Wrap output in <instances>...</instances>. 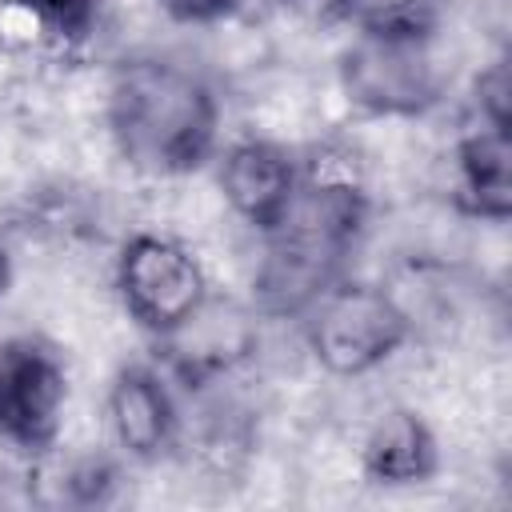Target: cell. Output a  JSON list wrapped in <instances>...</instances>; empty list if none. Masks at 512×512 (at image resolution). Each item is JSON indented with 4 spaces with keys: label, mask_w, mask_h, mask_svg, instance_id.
Listing matches in <instances>:
<instances>
[{
    "label": "cell",
    "mask_w": 512,
    "mask_h": 512,
    "mask_svg": "<svg viewBox=\"0 0 512 512\" xmlns=\"http://www.w3.org/2000/svg\"><path fill=\"white\" fill-rule=\"evenodd\" d=\"M104 124L120 160L144 176H192L220 152V96L212 80L156 52L112 68Z\"/></svg>",
    "instance_id": "obj_1"
},
{
    "label": "cell",
    "mask_w": 512,
    "mask_h": 512,
    "mask_svg": "<svg viewBox=\"0 0 512 512\" xmlns=\"http://www.w3.org/2000/svg\"><path fill=\"white\" fill-rule=\"evenodd\" d=\"M300 328L312 360L328 376L360 380L412 340V312L384 284L340 276L300 312Z\"/></svg>",
    "instance_id": "obj_2"
},
{
    "label": "cell",
    "mask_w": 512,
    "mask_h": 512,
    "mask_svg": "<svg viewBox=\"0 0 512 512\" xmlns=\"http://www.w3.org/2000/svg\"><path fill=\"white\" fill-rule=\"evenodd\" d=\"M112 288L124 316L164 344L208 308V272L200 256L164 232H136L120 244Z\"/></svg>",
    "instance_id": "obj_3"
},
{
    "label": "cell",
    "mask_w": 512,
    "mask_h": 512,
    "mask_svg": "<svg viewBox=\"0 0 512 512\" xmlns=\"http://www.w3.org/2000/svg\"><path fill=\"white\" fill-rule=\"evenodd\" d=\"M68 412L64 356L40 336L0 344V444L40 456L60 440Z\"/></svg>",
    "instance_id": "obj_4"
},
{
    "label": "cell",
    "mask_w": 512,
    "mask_h": 512,
    "mask_svg": "<svg viewBox=\"0 0 512 512\" xmlns=\"http://www.w3.org/2000/svg\"><path fill=\"white\" fill-rule=\"evenodd\" d=\"M300 180H304V160L296 148L280 140L244 136L224 152H216L220 196L228 212L240 224H248L256 236H268L288 220L300 196Z\"/></svg>",
    "instance_id": "obj_5"
},
{
    "label": "cell",
    "mask_w": 512,
    "mask_h": 512,
    "mask_svg": "<svg viewBox=\"0 0 512 512\" xmlns=\"http://www.w3.org/2000/svg\"><path fill=\"white\" fill-rule=\"evenodd\" d=\"M104 424L112 444L128 460L136 464L164 460L180 444V428H184L172 380L148 360L120 364L104 388Z\"/></svg>",
    "instance_id": "obj_6"
},
{
    "label": "cell",
    "mask_w": 512,
    "mask_h": 512,
    "mask_svg": "<svg viewBox=\"0 0 512 512\" xmlns=\"http://www.w3.org/2000/svg\"><path fill=\"white\" fill-rule=\"evenodd\" d=\"M452 192L456 208L484 224L512 216V132L508 112L472 104L452 144Z\"/></svg>",
    "instance_id": "obj_7"
},
{
    "label": "cell",
    "mask_w": 512,
    "mask_h": 512,
    "mask_svg": "<svg viewBox=\"0 0 512 512\" xmlns=\"http://www.w3.org/2000/svg\"><path fill=\"white\" fill-rule=\"evenodd\" d=\"M360 472L376 488H420L440 472V440L416 408H388L360 444Z\"/></svg>",
    "instance_id": "obj_8"
},
{
    "label": "cell",
    "mask_w": 512,
    "mask_h": 512,
    "mask_svg": "<svg viewBox=\"0 0 512 512\" xmlns=\"http://www.w3.org/2000/svg\"><path fill=\"white\" fill-rule=\"evenodd\" d=\"M28 8V16L56 40L64 44H80L88 40V32L100 20L104 0H20Z\"/></svg>",
    "instance_id": "obj_9"
},
{
    "label": "cell",
    "mask_w": 512,
    "mask_h": 512,
    "mask_svg": "<svg viewBox=\"0 0 512 512\" xmlns=\"http://www.w3.org/2000/svg\"><path fill=\"white\" fill-rule=\"evenodd\" d=\"M156 8L180 28H212L236 12V0H156Z\"/></svg>",
    "instance_id": "obj_10"
},
{
    "label": "cell",
    "mask_w": 512,
    "mask_h": 512,
    "mask_svg": "<svg viewBox=\"0 0 512 512\" xmlns=\"http://www.w3.org/2000/svg\"><path fill=\"white\" fill-rule=\"evenodd\" d=\"M292 12H300L304 20L316 24H336V20H352L360 0H284Z\"/></svg>",
    "instance_id": "obj_11"
},
{
    "label": "cell",
    "mask_w": 512,
    "mask_h": 512,
    "mask_svg": "<svg viewBox=\"0 0 512 512\" xmlns=\"http://www.w3.org/2000/svg\"><path fill=\"white\" fill-rule=\"evenodd\" d=\"M8 288H12V256H8V248L0 240V300L8 296Z\"/></svg>",
    "instance_id": "obj_12"
}]
</instances>
